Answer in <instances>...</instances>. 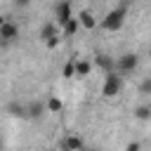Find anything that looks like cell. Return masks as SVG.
<instances>
[{
    "instance_id": "cell-1",
    "label": "cell",
    "mask_w": 151,
    "mask_h": 151,
    "mask_svg": "<svg viewBox=\"0 0 151 151\" xmlns=\"http://www.w3.org/2000/svg\"><path fill=\"white\" fill-rule=\"evenodd\" d=\"M125 17H127V2H120L118 7H113L111 12H106V17L99 21V26H101L104 31L113 33V31H118V28L125 24Z\"/></svg>"
},
{
    "instance_id": "cell-2",
    "label": "cell",
    "mask_w": 151,
    "mask_h": 151,
    "mask_svg": "<svg viewBox=\"0 0 151 151\" xmlns=\"http://www.w3.org/2000/svg\"><path fill=\"white\" fill-rule=\"evenodd\" d=\"M120 87H123V76L116 73V71H111V73H106V78H104L101 97H104V99H113V97L120 92Z\"/></svg>"
},
{
    "instance_id": "cell-3",
    "label": "cell",
    "mask_w": 151,
    "mask_h": 151,
    "mask_svg": "<svg viewBox=\"0 0 151 151\" xmlns=\"http://www.w3.org/2000/svg\"><path fill=\"white\" fill-rule=\"evenodd\" d=\"M137 66H139V57H137L134 52H125V54H120V57L116 59V73H120V76L134 73Z\"/></svg>"
},
{
    "instance_id": "cell-4",
    "label": "cell",
    "mask_w": 151,
    "mask_h": 151,
    "mask_svg": "<svg viewBox=\"0 0 151 151\" xmlns=\"http://www.w3.org/2000/svg\"><path fill=\"white\" fill-rule=\"evenodd\" d=\"M17 38H19V26L7 19V21L0 26V45L5 47V45H9V42H14Z\"/></svg>"
},
{
    "instance_id": "cell-5",
    "label": "cell",
    "mask_w": 151,
    "mask_h": 151,
    "mask_svg": "<svg viewBox=\"0 0 151 151\" xmlns=\"http://www.w3.org/2000/svg\"><path fill=\"white\" fill-rule=\"evenodd\" d=\"M71 17H73L71 2H68V0H59V2L54 5V19H57V26H64Z\"/></svg>"
},
{
    "instance_id": "cell-6",
    "label": "cell",
    "mask_w": 151,
    "mask_h": 151,
    "mask_svg": "<svg viewBox=\"0 0 151 151\" xmlns=\"http://www.w3.org/2000/svg\"><path fill=\"white\" fill-rule=\"evenodd\" d=\"M59 149H61V151H83L85 144H83V139H80L78 134H68V137H64V139L59 142Z\"/></svg>"
},
{
    "instance_id": "cell-7",
    "label": "cell",
    "mask_w": 151,
    "mask_h": 151,
    "mask_svg": "<svg viewBox=\"0 0 151 151\" xmlns=\"http://www.w3.org/2000/svg\"><path fill=\"white\" fill-rule=\"evenodd\" d=\"M94 66H97V68H101L104 73L116 71V61H113V57H111V54H104V52L94 54Z\"/></svg>"
},
{
    "instance_id": "cell-8",
    "label": "cell",
    "mask_w": 151,
    "mask_h": 151,
    "mask_svg": "<svg viewBox=\"0 0 151 151\" xmlns=\"http://www.w3.org/2000/svg\"><path fill=\"white\" fill-rule=\"evenodd\" d=\"M78 21H80V26L87 28V31H92V28L97 26V19H94V14H92L90 9H80V12H78Z\"/></svg>"
},
{
    "instance_id": "cell-9",
    "label": "cell",
    "mask_w": 151,
    "mask_h": 151,
    "mask_svg": "<svg viewBox=\"0 0 151 151\" xmlns=\"http://www.w3.org/2000/svg\"><path fill=\"white\" fill-rule=\"evenodd\" d=\"M42 113H45V104H42V101H31V104H26V118L35 120V118H40Z\"/></svg>"
},
{
    "instance_id": "cell-10",
    "label": "cell",
    "mask_w": 151,
    "mask_h": 151,
    "mask_svg": "<svg viewBox=\"0 0 151 151\" xmlns=\"http://www.w3.org/2000/svg\"><path fill=\"white\" fill-rule=\"evenodd\" d=\"M78 28H80V21H78V17H71L64 26H61V35H66V38H73L76 33H78Z\"/></svg>"
},
{
    "instance_id": "cell-11",
    "label": "cell",
    "mask_w": 151,
    "mask_h": 151,
    "mask_svg": "<svg viewBox=\"0 0 151 151\" xmlns=\"http://www.w3.org/2000/svg\"><path fill=\"white\" fill-rule=\"evenodd\" d=\"M57 33H59L57 21H47V24H42V28L38 31V38H40V40H47V38H52V35H57Z\"/></svg>"
},
{
    "instance_id": "cell-12",
    "label": "cell",
    "mask_w": 151,
    "mask_h": 151,
    "mask_svg": "<svg viewBox=\"0 0 151 151\" xmlns=\"http://www.w3.org/2000/svg\"><path fill=\"white\" fill-rule=\"evenodd\" d=\"M92 71V61L87 59H76V78H87Z\"/></svg>"
},
{
    "instance_id": "cell-13",
    "label": "cell",
    "mask_w": 151,
    "mask_h": 151,
    "mask_svg": "<svg viewBox=\"0 0 151 151\" xmlns=\"http://www.w3.org/2000/svg\"><path fill=\"white\" fill-rule=\"evenodd\" d=\"M5 111L14 118H26V104H19V101H9L5 106Z\"/></svg>"
},
{
    "instance_id": "cell-14",
    "label": "cell",
    "mask_w": 151,
    "mask_h": 151,
    "mask_svg": "<svg viewBox=\"0 0 151 151\" xmlns=\"http://www.w3.org/2000/svg\"><path fill=\"white\" fill-rule=\"evenodd\" d=\"M134 118H137V120H151V101L139 104V106L134 109Z\"/></svg>"
},
{
    "instance_id": "cell-15",
    "label": "cell",
    "mask_w": 151,
    "mask_h": 151,
    "mask_svg": "<svg viewBox=\"0 0 151 151\" xmlns=\"http://www.w3.org/2000/svg\"><path fill=\"white\" fill-rule=\"evenodd\" d=\"M61 106H64V104H61V99H59V97H50V99H47V104H45V109H47L50 113H59V111H61Z\"/></svg>"
},
{
    "instance_id": "cell-16",
    "label": "cell",
    "mask_w": 151,
    "mask_h": 151,
    "mask_svg": "<svg viewBox=\"0 0 151 151\" xmlns=\"http://www.w3.org/2000/svg\"><path fill=\"white\" fill-rule=\"evenodd\" d=\"M64 78H76V59H68L64 64V71H61Z\"/></svg>"
},
{
    "instance_id": "cell-17",
    "label": "cell",
    "mask_w": 151,
    "mask_h": 151,
    "mask_svg": "<svg viewBox=\"0 0 151 151\" xmlns=\"http://www.w3.org/2000/svg\"><path fill=\"white\" fill-rule=\"evenodd\" d=\"M139 92H142V94H151V78H144V80L139 83Z\"/></svg>"
},
{
    "instance_id": "cell-18",
    "label": "cell",
    "mask_w": 151,
    "mask_h": 151,
    "mask_svg": "<svg viewBox=\"0 0 151 151\" xmlns=\"http://www.w3.org/2000/svg\"><path fill=\"white\" fill-rule=\"evenodd\" d=\"M59 42H61V38H59V33H57V35H52V38H47V40H45V45H47V47H50V50H54V47H57V45H59Z\"/></svg>"
},
{
    "instance_id": "cell-19",
    "label": "cell",
    "mask_w": 151,
    "mask_h": 151,
    "mask_svg": "<svg viewBox=\"0 0 151 151\" xmlns=\"http://www.w3.org/2000/svg\"><path fill=\"white\" fill-rule=\"evenodd\" d=\"M142 146H139V142H130L127 146H125V151H139Z\"/></svg>"
},
{
    "instance_id": "cell-20",
    "label": "cell",
    "mask_w": 151,
    "mask_h": 151,
    "mask_svg": "<svg viewBox=\"0 0 151 151\" xmlns=\"http://www.w3.org/2000/svg\"><path fill=\"white\" fill-rule=\"evenodd\" d=\"M14 2V7H28L31 5V0H12Z\"/></svg>"
},
{
    "instance_id": "cell-21",
    "label": "cell",
    "mask_w": 151,
    "mask_h": 151,
    "mask_svg": "<svg viewBox=\"0 0 151 151\" xmlns=\"http://www.w3.org/2000/svg\"><path fill=\"white\" fill-rule=\"evenodd\" d=\"M5 21H7V19H5V17H2V14H0V26H2V24H5Z\"/></svg>"
},
{
    "instance_id": "cell-22",
    "label": "cell",
    "mask_w": 151,
    "mask_h": 151,
    "mask_svg": "<svg viewBox=\"0 0 151 151\" xmlns=\"http://www.w3.org/2000/svg\"><path fill=\"white\" fill-rule=\"evenodd\" d=\"M83 151H99V149H83Z\"/></svg>"
},
{
    "instance_id": "cell-23",
    "label": "cell",
    "mask_w": 151,
    "mask_h": 151,
    "mask_svg": "<svg viewBox=\"0 0 151 151\" xmlns=\"http://www.w3.org/2000/svg\"><path fill=\"white\" fill-rule=\"evenodd\" d=\"M149 57H151V45H149Z\"/></svg>"
},
{
    "instance_id": "cell-24",
    "label": "cell",
    "mask_w": 151,
    "mask_h": 151,
    "mask_svg": "<svg viewBox=\"0 0 151 151\" xmlns=\"http://www.w3.org/2000/svg\"><path fill=\"white\" fill-rule=\"evenodd\" d=\"M0 144H2V137H0Z\"/></svg>"
}]
</instances>
